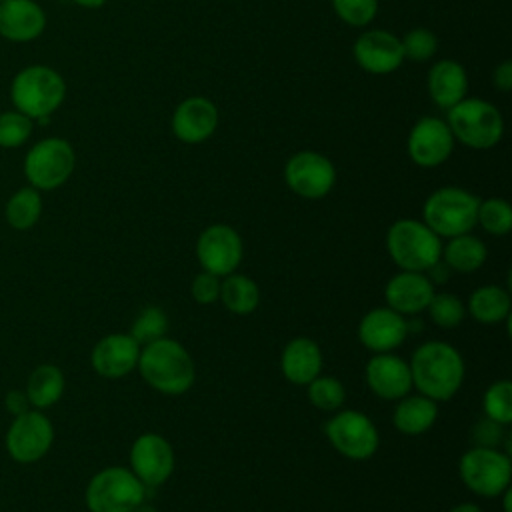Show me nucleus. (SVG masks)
Wrapping results in <instances>:
<instances>
[{
	"label": "nucleus",
	"mask_w": 512,
	"mask_h": 512,
	"mask_svg": "<svg viewBox=\"0 0 512 512\" xmlns=\"http://www.w3.org/2000/svg\"><path fill=\"white\" fill-rule=\"evenodd\" d=\"M412 386L434 402L450 400L462 386L464 360L448 342L432 340L420 344L410 360Z\"/></svg>",
	"instance_id": "1"
},
{
	"label": "nucleus",
	"mask_w": 512,
	"mask_h": 512,
	"mask_svg": "<svg viewBox=\"0 0 512 512\" xmlns=\"http://www.w3.org/2000/svg\"><path fill=\"white\" fill-rule=\"evenodd\" d=\"M136 368L150 388L168 396L184 394L196 378L194 360L188 350L166 336L140 348Z\"/></svg>",
	"instance_id": "2"
},
{
	"label": "nucleus",
	"mask_w": 512,
	"mask_h": 512,
	"mask_svg": "<svg viewBox=\"0 0 512 512\" xmlns=\"http://www.w3.org/2000/svg\"><path fill=\"white\" fill-rule=\"evenodd\" d=\"M10 98L18 112L44 124L64 102L66 82L54 68L30 64L12 78Z\"/></svg>",
	"instance_id": "3"
},
{
	"label": "nucleus",
	"mask_w": 512,
	"mask_h": 512,
	"mask_svg": "<svg viewBox=\"0 0 512 512\" xmlns=\"http://www.w3.org/2000/svg\"><path fill=\"white\" fill-rule=\"evenodd\" d=\"M386 248L400 270L426 272L434 268L442 254L440 236L424 222L412 218L396 220L386 234Z\"/></svg>",
	"instance_id": "4"
},
{
	"label": "nucleus",
	"mask_w": 512,
	"mask_h": 512,
	"mask_svg": "<svg viewBox=\"0 0 512 512\" xmlns=\"http://www.w3.org/2000/svg\"><path fill=\"white\" fill-rule=\"evenodd\" d=\"M448 128L454 140L474 150L494 148L504 134L500 110L480 98H464L448 110Z\"/></svg>",
	"instance_id": "5"
},
{
	"label": "nucleus",
	"mask_w": 512,
	"mask_h": 512,
	"mask_svg": "<svg viewBox=\"0 0 512 512\" xmlns=\"http://www.w3.org/2000/svg\"><path fill=\"white\" fill-rule=\"evenodd\" d=\"M480 198L458 186H444L434 190L422 208L424 224L444 238L460 236L476 226Z\"/></svg>",
	"instance_id": "6"
},
{
	"label": "nucleus",
	"mask_w": 512,
	"mask_h": 512,
	"mask_svg": "<svg viewBox=\"0 0 512 512\" xmlns=\"http://www.w3.org/2000/svg\"><path fill=\"white\" fill-rule=\"evenodd\" d=\"M146 498V486L124 466L96 472L84 492L90 512H132Z\"/></svg>",
	"instance_id": "7"
},
{
	"label": "nucleus",
	"mask_w": 512,
	"mask_h": 512,
	"mask_svg": "<svg viewBox=\"0 0 512 512\" xmlns=\"http://www.w3.org/2000/svg\"><path fill=\"white\" fill-rule=\"evenodd\" d=\"M76 152L64 138L50 136L38 140L24 158V176L36 190H56L74 172Z\"/></svg>",
	"instance_id": "8"
},
{
	"label": "nucleus",
	"mask_w": 512,
	"mask_h": 512,
	"mask_svg": "<svg viewBox=\"0 0 512 512\" xmlns=\"http://www.w3.org/2000/svg\"><path fill=\"white\" fill-rule=\"evenodd\" d=\"M458 472L462 482L474 494L494 498L510 488L512 464L508 454L500 452L498 448L474 446L460 458Z\"/></svg>",
	"instance_id": "9"
},
{
	"label": "nucleus",
	"mask_w": 512,
	"mask_h": 512,
	"mask_svg": "<svg viewBox=\"0 0 512 512\" xmlns=\"http://www.w3.org/2000/svg\"><path fill=\"white\" fill-rule=\"evenodd\" d=\"M52 442L54 426L50 418L36 408H28L14 416L4 436L8 456L18 464H34L42 460L50 452Z\"/></svg>",
	"instance_id": "10"
},
{
	"label": "nucleus",
	"mask_w": 512,
	"mask_h": 512,
	"mask_svg": "<svg viewBox=\"0 0 512 512\" xmlns=\"http://www.w3.org/2000/svg\"><path fill=\"white\" fill-rule=\"evenodd\" d=\"M330 444L350 460H368L378 450V430L358 410H340L326 422Z\"/></svg>",
	"instance_id": "11"
},
{
	"label": "nucleus",
	"mask_w": 512,
	"mask_h": 512,
	"mask_svg": "<svg viewBox=\"0 0 512 512\" xmlns=\"http://www.w3.org/2000/svg\"><path fill=\"white\" fill-rule=\"evenodd\" d=\"M284 180L296 196L318 200L332 190L336 182V168L324 154L300 150L288 158L284 166Z\"/></svg>",
	"instance_id": "12"
},
{
	"label": "nucleus",
	"mask_w": 512,
	"mask_h": 512,
	"mask_svg": "<svg viewBox=\"0 0 512 512\" xmlns=\"http://www.w3.org/2000/svg\"><path fill=\"white\" fill-rule=\"evenodd\" d=\"M244 248L240 234L228 224H212L204 228L196 242V256L202 270L216 274L220 278L232 274L240 260Z\"/></svg>",
	"instance_id": "13"
},
{
	"label": "nucleus",
	"mask_w": 512,
	"mask_h": 512,
	"mask_svg": "<svg viewBox=\"0 0 512 512\" xmlns=\"http://www.w3.org/2000/svg\"><path fill=\"white\" fill-rule=\"evenodd\" d=\"M406 150L416 166L434 168L450 158L454 150V136L444 120L436 116H422L410 128Z\"/></svg>",
	"instance_id": "14"
},
{
	"label": "nucleus",
	"mask_w": 512,
	"mask_h": 512,
	"mask_svg": "<svg viewBox=\"0 0 512 512\" xmlns=\"http://www.w3.org/2000/svg\"><path fill=\"white\" fill-rule=\"evenodd\" d=\"M130 470L146 488L164 484L174 472V450L170 442L154 432L140 434L130 448Z\"/></svg>",
	"instance_id": "15"
},
{
	"label": "nucleus",
	"mask_w": 512,
	"mask_h": 512,
	"mask_svg": "<svg viewBox=\"0 0 512 512\" xmlns=\"http://www.w3.org/2000/svg\"><path fill=\"white\" fill-rule=\"evenodd\" d=\"M352 54L356 64L370 74H390L404 62L402 42L388 30L362 32L352 46Z\"/></svg>",
	"instance_id": "16"
},
{
	"label": "nucleus",
	"mask_w": 512,
	"mask_h": 512,
	"mask_svg": "<svg viewBox=\"0 0 512 512\" xmlns=\"http://www.w3.org/2000/svg\"><path fill=\"white\" fill-rule=\"evenodd\" d=\"M218 126V108L204 96L182 100L170 120L172 134L184 144H200L208 140Z\"/></svg>",
	"instance_id": "17"
},
{
	"label": "nucleus",
	"mask_w": 512,
	"mask_h": 512,
	"mask_svg": "<svg viewBox=\"0 0 512 512\" xmlns=\"http://www.w3.org/2000/svg\"><path fill=\"white\" fill-rule=\"evenodd\" d=\"M140 348L130 334H108L94 344L90 364L98 376L118 380L136 368Z\"/></svg>",
	"instance_id": "18"
},
{
	"label": "nucleus",
	"mask_w": 512,
	"mask_h": 512,
	"mask_svg": "<svg viewBox=\"0 0 512 512\" xmlns=\"http://www.w3.org/2000/svg\"><path fill=\"white\" fill-rule=\"evenodd\" d=\"M408 334V322L402 314L394 312L392 308H374L358 324V338L360 342L380 354L398 348Z\"/></svg>",
	"instance_id": "19"
},
{
	"label": "nucleus",
	"mask_w": 512,
	"mask_h": 512,
	"mask_svg": "<svg viewBox=\"0 0 512 512\" xmlns=\"http://www.w3.org/2000/svg\"><path fill=\"white\" fill-rule=\"evenodd\" d=\"M366 382L376 396L400 400L412 390L410 366L390 352H380L366 364Z\"/></svg>",
	"instance_id": "20"
},
{
	"label": "nucleus",
	"mask_w": 512,
	"mask_h": 512,
	"mask_svg": "<svg viewBox=\"0 0 512 512\" xmlns=\"http://www.w3.org/2000/svg\"><path fill=\"white\" fill-rule=\"evenodd\" d=\"M388 308L402 316H414L426 310L434 296V286L424 272L400 270L392 276L384 288Z\"/></svg>",
	"instance_id": "21"
},
{
	"label": "nucleus",
	"mask_w": 512,
	"mask_h": 512,
	"mask_svg": "<svg viewBox=\"0 0 512 512\" xmlns=\"http://www.w3.org/2000/svg\"><path fill=\"white\" fill-rule=\"evenodd\" d=\"M46 28V14L34 0L0 2V36L10 42L36 40Z\"/></svg>",
	"instance_id": "22"
},
{
	"label": "nucleus",
	"mask_w": 512,
	"mask_h": 512,
	"mask_svg": "<svg viewBox=\"0 0 512 512\" xmlns=\"http://www.w3.org/2000/svg\"><path fill=\"white\" fill-rule=\"evenodd\" d=\"M468 92V74L464 66L456 60H438L428 72V94L432 102L450 110L454 104L466 98Z\"/></svg>",
	"instance_id": "23"
},
{
	"label": "nucleus",
	"mask_w": 512,
	"mask_h": 512,
	"mask_svg": "<svg viewBox=\"0 0 512 512\" xmlns=\"http://www.w3.org/2000/svg\"><path fill=\"white\" fill-rule=\"evenodd\" d=\"M280 368L288 382L306 386L322 370L320 346L314 340L304 338V336L290 340L282 350Z\"/></svg>",
	"instance_id": "24"
},
{
	"label": "nucleus",
	"mask_w": 512,
	"mask_h": 512,
	"mask_svg": "<svg viewBox=\"0 0 512 512\" xmlns=\"http://www.w3.org/2000/svg\"><path fill=\"white\" fill-rule=\"evenodd\" d=\"M436 416H438V408L432 398L424 394H416V396L406 394L396 404L392 422L396 430H400L402 434L418 436L432 428V424L436 422Z\"/></svg>",
	"instance_id": "25"
},
{
	"label": "nucleus",
	"mask_w": 512,
	"mask_h": 512,
	"mask_svg": "<svg viewBox=\"0 0 512 512\" xmlns=\"http://www.w3.org/2000/svg\"><path fill=\"white\" fill-rule=\"evenodd\" d=\"M64 386V374L56 364H40L30 372L24 392L32 408L46 410L62 398Z\"/></svg>",
	"instance_id": "26"
},
{
	"label": "nucleus",
	"mask_w": 512,
	"mask_h": 512,
	"mask_svg": "<svg viewBox=\"0 0 512 512\" xmlns=\"http://www.w3.org/2000/svg\"><path fill=\"white\" fill-rule=\"evenodd\" d=\"M468 312L476 322L498 324L510 318V294L494 284L480 286L468 298Z\"/></svg>",
	"instance_id": "27"
},
{
	"label": "nucleus",
	"mask_w": 512,
	"mask_h": 512,
	"mask_svg": "<svg viewBox=\"0 0 512 512\" xmlns=\"http://www.w3.org/2000/svg\"><path fill=\"white\" fill-rule=\"evenodd\" d=\"M440 256H444V264L450 270L468 274L478 270L486 262V246L480 238L466 232L460 236H452L442 248Z\"/></svg>",
	"instance_id": "28"
},
{
	"label": "nucleus",
	"mask_w": 512,
	"mask_h": 512,
	"mask_svg": "<svg viewBox=\"0 0 512 512\" xmlns=\"http://www.w3.org/2000/svg\"><path fill=\"white\" fill-rule=\"evenodd\" d=\"M218 300L232 314L246 316L256 310V306L260 302V290L252 278L232 272V274L224 276V280H220Z\"/></svg>",
	"instance_id": "29"
},
{
	"label": "nucleus",
	"mask_w": 512,
	"mask_h": 512,
	"mask_svg": "<svg viewBox=\"0 0 512 512\" xmlns=\"http://www.w3.org/2000/svg\"><path fill=\"white\" fill-rule=\"evenodd\" d=\"M42 216L40 190L32 186L18 188L4 206V218L14 230H30Z\"/></svg>",
	"instance_id": "30"
},
{
	"label": "nucleus",
	"mask_w": 512,
	"mask_h": 512,
	"mask_svg": "<svg viewBox=\"0 0 512 512\" xmlns=\"http://www.w3.org/2000/svg\"><path fill=\"white\" fill-rule=\"evenodd\" d=\"M476 224L488 234L506 236L512 228V208L504 198H486L478 204Z\"/></svg>",
	"instance_id": "31"
},
{
	"label": "nucleus",
	"mask_w": 512,
	"mask_h": 512,
	"mask_svg": "<svg viewBox=\"0 0 512 512\" xmlns=\"http://www.w3.org/2000/svg\"><path fill=\"white\" fill-rule=\"evenodd\" d=\"M308 386V400L312 402L314 408L324 410V412H334L342 408L346 400V390L340 380L332 376H316Z\"/></svg>",
	"instance_id": "32"
},
{
	"label": "nucleus",
	"mask_w": 512,
	"mask_h": 512,
	"mask_svg": "<svg viewBox=\"0 0 512 512\" xmlns=\"http://www.w3.org/2000/svg\"><path fill=\"white\" fill-rule=\"evenodd\" d=\"M484 414L486 418L506 426L512 422V382L498 380L488 386L484 394Z\"/></svg>",
	"instance_id": "33"
},
{
	"label": "nucleus",
	"mask_w": 512,
	"mask_h": 512,
	"mask_svg": "<svg viewBox=\"0 0 512 512\" xmlns=\"http://www.w3.org/2000/svg\"><path fill=\"white\" fill-rule=\"evenodd\" d=\"M168 330V318L164 314L162 308L158 306H146L144 310H140V314L136 316L130 336L140 344H150L158 338H162Z\"/></svg>",
	"instance_id": "34"
},
{
	"label": "nucleus",
	"mask_w": 512,
	"mask_h": 512,
	"mask_svg": "<svg viewBox=\"0 0 512 512\" xmlns=\"http://www.w3.org/2000/svg\"><path fill=\"white\" fill-rule=\"evenodd\" d=\"M430 320L440 328H456L466 314L464 302L456 294H434L426 306Z\"/></svg>",
	"instance_id": "35"
},
{
	"label": "nucleus",
	"mask_w": 512,
	"mask_h": 512,
	"mask_svg": "<svg viewBox=\"0 0 512 512\" xmlns=\"http://www.w3.org/2000/svg\"><path fill=\"white\" fill-rule=\"evenodd\" d=\"M34 120L18 110H8L0 114V146L20 148L32 134Z\"/></svg>",
	"instance_id": "36"
},
{
	"label": "nucleus",
	"mask_w": 512,
	"mask_h": 512,
	"mask_svg": "<svg viewBox=\"0 0 512 512\" xmlns=\"http://www.w3.org/2000/svg\"><path fill=\"white\" fill-rule=\"evenodd\" d=\"M330 2L336 16L354 28L368 26L378 12V0H330Z\"/></svg>",
	"instance_id": "37"
},
{
	"label": "nucleus",
	"mask_w": 512,
	"mask_h": 512,
	"mask_svg": "<svg viewBox=\"0 0 512 512\" xmlns=\"http://www.w3.org/2000/svg\"><path fill=\"white\" fill-rule=\"evenodd\" d=\"M400 42H402L404 58L414 60V62H426L438 50V40H436L434 32L428 28H412L410 32L404 34V38Z\"/></svg>",
	"instance_id": "38"
},
{
	"label": "nucleus",
	"mask_w": 512,
	"mask_h": 512,
	"mask_svg": "<svg viewBox=\"0 0 512 512\" xmlns=\"http://www.w3.org/2000/svg\"><path fill=\"white\" fill-rule=\"evenodd\" d=\"M190 292H192V298L198 304H212V302H216L218 296H220V276L202 270L192 280Z\"/></svg>",
	"instance_id": "39"
},
{
	"label": "nucleus",
	"mask_w": 512,
	"mask_h": 512,
	"mask_svg": "<svg viewBox=\"0 0 512 512\" xmlns=\"http://www.w3.org/2000/svg\"><path fill=\"white\" fill-rule=\"evenodd\" d=\"M502 424L486 418L482 422H478L472 430V438L476 442V446H488V448H496L498 442L502 440Z\"/></svg>",
	"instance_id": "40"
},
{
	"label": "nucleus",
	"mask_w": 512,
	"mask_h": 512,
	"mask_svg": "<svg viewBox=\"0 0 512 512\" xmlns=\"http://www.w3.org/2000/svg\"><path fill=\"white\" fill-rule=\"evenodd\" d=\"M494 86L500 90V92H510L512 90V60H502L494 74Z\"/></svg>",
	"instance_id": "41"
},
{
	"label": "nucleus",
	"mask_w": 512,
	"mask_h": 512,
	"mask_svg": "<svg viewBox=\"0 0 512 512\" xmlns=\"http://www.w3.org/2000/svg\"><path fill=\"white\" fill-rule=\"evenodd\" d=\"M4 406H6V410H8L10 414L18 416V414L26 412L30 404H28L26 392H22V390H10V392L6 394V398H4Z\"/></svg>",
	"instance_id": "42"
},
{
	"label": "nucleus",
	"mask_w": 512,
	"mask_h": 512,
	"mask_svg": "<svg viewBox=\"0 0 512 512\" xmlns=\"http://www.w3.org/2000/svg\"><path fill=\"white\" fill-rule=\"evenodd\" d=\"M448 512H482L480 510V506H476V504H472V502H464V504H456L452 510H448Z\"/></svg>",
	"instance_id": "43"
},
{
	"label": "nucleus",
	"mask_w": 512,
	"mask_h": 512,
	"mask_svg": "<svg viewBox=\"0 0 512 512\" xmlns=\"http://www.w3.org/2000/svg\"><path fill=\"white\" fill-rule=\"evenodd\" d=\"M82 8H100L106 4V0H74Z\"/></svg>",
	"instance_id": "44"
},
{
	"label": "nucleus",
	"mask_w": 512,
	"mask_h": 512,
	"mask_svg": "<svg viewBox=\"0 0 512 512\" xmlns=\"http://www.w3.org/2000/svg\"><path fill=\"white\" fill-rule=\"evenodd\" d=\"M132 512H156V508H154V506H150V504L144 500V502H140Z\"/></svg>",
	"instance_id": "45"
},
{
	"label": "nucleus",
	"mask_w": 512,
	"mask_h": 512,
	"mask_svg": "<svg viewBox=\"0 0 512 512\" xmlns=\"http://www.w3.org/2000/svg\"><path fill=\"white\" fill-rule=\"evenodd\" d=\"M58 512H64V510H58Z\"/></svg>",
	"instance_id": "46"
},
{
	"label": "nucleus",
	"mask_w": 512,
	"mask_h": 512,
	"mask_svg": "<svg viewBox=\"0 0 512 512\" xmlns=\"http://www.w3.org/2000/svg\"><path fill=\"white\" fill-rule=\"evenodd\" d=\"M0 2H4V0H0Z\"/></svg>",
	"instance_id": "47"
}]
</instances>
